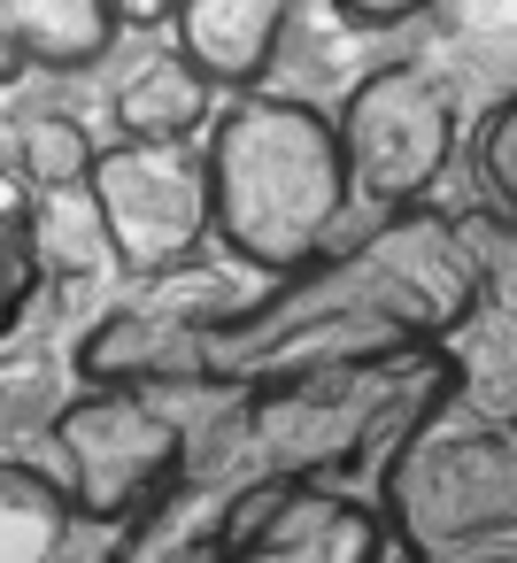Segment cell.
Here are the masks:
<instances>
[{
	"label": "cell",
	"mask_w": 517,
	"mask_h": 563,
	"mask_svg": "<svg viewBox=\"0 0 517 563\" xmlns=\"http://www.w3.org/2000/svg\"><path fill=\"white\" fill-rule=\"evenodd\" d=\"M332 117H340V147H348L355 232L417 217V209H440L432 186L455 163V101L417 55L371 63Z\"/></svg>",
	"instance_id": "8992f818"
},
{
	"label": "cell",
	"mask_w": 517,
	"mask_h": 563,
	"mask_svg": "<svg viewBox=\"0 0 517 563\" xmlns=\"http://www.w3.org/2000/svg\"><path fill=\"white\" fill-rule=\"evenodd\" d=\"M294 32L286 0H186L170 9V47L232 101V93H263V78L278 70V47Z\"/></svg>",
	"instance_id": "30bf717a"
},
{
	"label": "cell",
	"mask_w": 517,
	"mask_h": 563,
	"mask_svg": "<svg viewBox=\"0 0 517 563\" xmlns=\"http://www.w3.org/2000/svg\"><path fill=\"white\" fill-rule=\"evenodd\" d=\"M32 224H40L47 278L117 271V247H109V224H101V201H94V186H86V194H32Z\"/></svg>",
	"instance_id": "5bb4252c"
},
{
	"label": "cell",
	"mask_w": 517,
	"mask_h": 563,
	"mask_svg": "<svg viewBox=\"0 0 517 563\" xmlns=\"http://www.w3.org/2000/svg\"><path fill=\"white\" fill-rule=\"evenodd\" d=\"M232 563H386L394 532L371 494L340 486H255L224 501Z\"/></svg>",
	"instance_id": "ba28073f"
},
{
	"label": "cell",
	"mask_w": 517,
	"mask_h": 563,
	"mask_svg": "<svg viewBox=\"0 0 517 563\" xmlns=\"http://www.w3.org/2000/svg\"><path fill=\"white\" fill-rule=\"evenodd\" d=\"M479 263L455 209H417L355 232L317 271L263 286L240 317L209 324V386L255 394L324 371H371L448 347L479 317Z\"/></svg>",
	"instance_id": "6da1fadb"
},
{
	"label": "cell",
	"mask_w": 517,
	"mask_h": 563,
	"mask_svg": "<svg viewBox=\"0 0 517 563\" xmlns=\"http://www.w3.org/2000/svg\"><path fill=\"white\" fill-rule=\"evenodd\" d=\"M209 394L217 386H201V394H101V386H86L78 401H63L47 417V455H16V463L47 471L94 532H132L140 517H155L186 486Z\"/></svg>",
	"instance_id": "5b68a950"
},
{
	"label": "cell",
	"mask_w": 517,
	"mask_h": 563,
	"mask_svg": "<svg viewBox=\"0 0 517 563\" xmlns=\"http://www.w3.org/2000/svg\"><path fill=\"white\" fill-rule=\"evenodd\" d=\"M101 140L86 132V117L70 109H24L16 117V140H9V170L32 186V194H86L94 170H101Z\"/></svg>",
	"instance_id": "4fadbf2b"
},
{
	"label": "cell",
	"mask_w": 517,
	"mask_h": 563,
	"mask_svg": "<svg viewBox=\"0 0 517 563\" xmlns=\"http://www.w3.org/2000/svg\"><path fill=\"white\" fill-rule=\"evenodd\" d=\"M455 394V355H402L371 371H324L286 378L255 394H209L201 440H194V486L217 501H240L255 486H340L371 494L378 471L402 455V440Z\"/></svg>",
	"instance_id": "7a4b0ae2"
},
{
	"label": "cell",
	"mask_w": 517,
	"mask_h": 563,
	"mask_svg": "<svg viewBox=\"0 0 517 563\" xmlns=\"http://www.w3.org/2000/svg\"><path fill=\"white\" fill-rule=\"evenodd\" d=\"M117 63L124 70L109 86V117H117L124 140H140V147H201L209 140L224 93L170 47V24H163V47H132Z\"/></svg>",
	"instance_id": "9c48e42d"
},
{
	"label": "cell",
	"mask_w": 517,
	"mask_h": 563,
	"mask_svg": "<svg viewBox=\"0 0 517 563\" xmlns=\"http://www.w3.org/2000/svg\"><path fill=\"white\" fill-rule=\"evenodd\" d=\"M132 16L109 0H0V55L9 78H86L117 63Z\"/></svg>",
	"instance_id": "8fae6325"
},
{
	"label": "cell",
	"mask_w": 517,
	"mask_h": 563,
	"mask_svg": "<svg viewBox=\"0 0 517 563\" xmlns=\"http://www.w3.org/2000/svg\"><path fill=\"white\" fill-rule=\"evenodd\" d=\"M201 155H209V194H217V247L248 278L286 286L355 240L340 117L317 109L309 93H278V86L232 93Z\"/></svg>",
	"instance_id": "3957f363"
},
{
	"label": "cell",
	"mask_w": 517,
	"mask_h": 563,
	"mask_svg": "<svg viewBox=\"0 0 517 563\" xmlns=\"http://www.w3.org/2000/svg\"><path fill=\"white\" fill-rule=\"evenodd\" d=\"M409 563H517V424L448 394L371 486Z\"/></svg>",
	"instance_id": "277c9868"
},
{
	"label": "cell",
	"mask_w": 517,
	"mask_h": 563,
	"mask_svg": "<svg viewBox=\"0 0 517 563\" xmlns=\"http://www.w3.org/2000/svg\"><path fill=\"white\" fill-rule=\"evenodd\" d=\"M94 201H101L117 271L132 286L194 278L201 255L217 247V194H209V155L201 147L117 140L94 170Z\"/></svg>",
	"instance_id": "52a82bcc"
},
{
	"label": "cell",
	"mask_w": 517,
	"mask_h": 563,
	"mask_svg": "<svg viewBox=\"0 0 517 563\" xmlns=\"http://www.w3.org/2000/svg\"><path fill=\"white\" fill-rule=\"evenodd\" d=\"M0 263H9V286H0V332H24L32 301L47 286V255H40V224H32V186L9 170V209H0Z\"/></svg>",
	"instance_id": "9a60e30c"
},
{
	"label": "cell",
	"mask_w": 517,
	"mask_h": 563,
	"mask_svg": "<svg viewBox=\"0 0 517 563\" xmlns=\"http://www.w3.org/2000/svg\"><path fill=\"white\" fill-rule=\"evenodd\" d=\"M78 501L32 471V463H0V563H63L78 548Z\"/></svg>",
	"instance_id": "7c38bea8"
},
{
	"label": "cell",
	"mask_w": 517,
	"mask_h": 563,
	"mask_svg": "<svg viewBox=\"0 0 517 563\" xmlns=\"http://www.w3.org/2000/svg\"><path fill=\"white\" fill-rule=\"evenodd\" d=\"M471 178H479V209L517 224V86L479 109V124H471Z\"/></svg>",
	"instance_id": "2e32d148"
},
{
	"label": "cell",
	"mask_w": 517,
	"mask_h": 563,
	"mask_svg": "<svg viewBox=\"0 0 517 563\" xmlns=\"http://www.w3.org/2000/svg\"><path fill=\"white\" fill-rule=\"evenodd\" d=\"M455 224H463V247H471V263H479L486 309L517 324V224L494 217V209H455Z\"/></svg>",
	"instance_id": "e0dca14e"
}]
</instances>
